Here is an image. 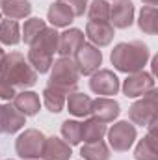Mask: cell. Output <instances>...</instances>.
<instances>
[{
    "label": "cell",
    "mask_w": 158,
    "mask_h": 160,
    "mask_svg": "<svg viewBox=\"0 0 158 160\" xmlns=\"http://www.w3.org/2000/svg\"><path fill=\"white\" fill-rule=\"evenodd\" d=\"M151 58V50L143 41H128V43H117L110 54V62L114 69L119 73H138L143 71Z\"/></svg>",
    "instance_id": "1"
},
{
    "label": "cell",
    "mask_w": 158,
    "mask_h": 160,
    "mask_svg": "<svg viewBox=\"0 0 158 160\" xmlns=\"http://www.w3.org/2000/svg\"><path fill=\"white\" fill-rule=\"evenodd\" d=\"M0 77L15 89H28L37 82V73L21 52L4 54L0 62Z\"/></svg>",
    "instance_id": "2"
},
{
    "label": "cell",
    "mask_w": 158,
    "mask_h": 160,
    "mask_svg": "<svg viewBox=\"0 0 158 160\" xmlns=\"http://www.w3.org/2000/svg\"><path fill=\"white\" fill-rule=\"evenodd\" d=\"M78 80H80V73H78V67H77L75 60L60 56L56 62H52L50 77H48V84L47 86L69 95V93L77 91Z\"/></svg>",
    "instance_id": "3"
},
{
    "label": "cell",
    "mask_w": 158,
    "mask_h": 160,
    "mask_svg": "<svg viewBox=\"0 0 158 160\" xmlns=\"http://www.w3.org/2000/svg\"><path fill=\"white\" fill-rule=\"evenodd\" d=\"M156 89H151L145 93L141 99H138L130 108H128V119L132 125L147 127L149 123L158 121V101H156Z\"/></svg>",
    "instance_id": "4"
},
{
    "label": "cell",
    "mask_w": 158,
    "mask_h": 160,
    "mask_svg": "<svg viewBox=\"0 0 158 160\" xmlns=\"http://www.w3.org/2000/svg\"><path fill=\"white\" fill-rule=\"evenodd\" d=\"M47 136L37 128H26L15 140V153L22 160H39Z\"/></svg>",
    "instance_id": "5"
},
{
    "label": "cell",
    "mask_w": 158,
    "mask_h": 160,
    "mask_svg": "<svg viewBox=\"0 0 158 160\" xmlns=\"http://www.w3.org/2000/svg\"><path fill=\"white\" fill-rule=\"evenodd\" d=\"M106 136H108L110 149H114L116 153H125L134 145L138 138V130L136 125H132L130 121H117L106 130Z\"/></svg>",
    "instance_id": "6"
},
{
    "label": "cell",
    "mask_w": 158,
    "mask_h": 160,
    "mask_svg": "<svg viewBox=\"0 0 158 160\" xmlns=\"http://www.w3.org/2000/svg\"><path fill=\"white\" fill-rule=\"evenodd\" d=\"M73 58L78 67V73L84 77H91L95 71L101 69V63H102V52L91 43H84Z\"/></svg>",
    "instance_id": "7"
},
{
    "label": "cell",
    "mask_w": 158,
    "mask_h": 160,
    "mask_svg": "<svg viewBox=\"0 0 158 160\" xmlns=\"http://www.w3.org/2000/svg\"><path fill=\"white\" fill-rule=\"evenodd\" d=\"M89 89L99 95V97H114L121 89V82L117 75L110 69H99L91 75L89 80Z\"/></svg>",
    "instance_id": "8"
},
{
    "label": "cell",
    "mask_w": 158,
    "mask_h": 160,
    "mask_svg": "<svg viewBox=\"0 0 158 160\" xmlns=\"http://www.w3.org/2000/svg\"><path fill=\"white\" fill-rule=\"evenodd\" d=\"M121 89H123L125 97H128V99L143 97L145 93L155 89V77L151 73H145V71L132 73V75H128L126 78L123 80Z\"/></svg>",
    "instance_id": "9"
},
{
    "label": "cell",
    "mask_w": 158,
    "mask_h": 160,
    "mask_svg": "<svg viewBox=\"0 0 158 160\" xmlns=\"http://www.w3.org/2000/svg\"><path fill=\"white\" fill-rule=\"evenodd\" d=\"M121 114V106L114 97H97L91 101L89 116L101 123H114Z\"/></svg>",
    "instance_id": "10"
},
{
    "label": "cell",
    "mask_w": 158,
    "mask_h": 160,
    "mask_svg": "<svg viewBox=\"0 0 158 160\" xmlns=\"http://www.w3.org/2000/svg\"><path fill=\"white\" fill-rule=\"evenodd\" d=\"M134 4L132 0H116L110 4V24L114 28H130L134 22Z\"/></svg>",
    "instance_id": "11"
},
{
    "label": "cell",
    "mask_w": 158,
    "mask_h": 160,
    "mask_svg": "<svg viewBox=\"0 0 158 160\" xmlns=\"http://www.w3.org/2000/svg\"><path fill=\"white\" fill-rule=\"evenodd\" d=\"M116 36V30L110 22H95V21H89L86 24V38L89 39L91 45H95L97 48L101 47H106L110 45L112 39Z\"/></svg>",
    "instance_id": "12"
},
{
    "label": "cell",
    "mask_w": 158,
    "mask_h": 160,
    "mask_svg": "<svg viewBox=\"0 0 158 160\" xmlns=\"http://www.w3.org/2000/svg\"><path fill=\"white\" fill-rule=\"evenodd\" d=\"M86 43V36L78 28H67L65 32L60 34V43H58V54L63 58H73L80 47Z\"/></svg>",
    "instance_id": "13"
},
{
    "label": "cell",
    "mask_w": 158,
    "mask_h": 160,
    "mask_svg": "<svg viewBox=\"0 0 158 160\" xmlns=\"http://www.w3.org/2000/svg\"><path fill=\"white\" fill-rule=\"evenodd\" d=\"M71 155H73L71 145L67 142H63L62 138L50 136V138L45 140L43 153H41V158L43 160H69Z\"/></svg>",
    "instance_id": "14"
},
{
    "label": "cell",
    "mask_w": 158,
    "mask_h": 160,
    "mask_svg": "<svg viewBox=\"0 0 158 160\" xmlns=\"http://www.w3.org/2000/svg\"><path fill=\"white\" fill-rule=\"evenodd\" d=\"M26 125V116H22L13 102L2 104V132L4 134H17Z\"/></svg>",
    "instance_id": "15"
},
{
    "label": "cell",
    "mask_w": 158,
    "mask_h": 160,
    "mask_svg": "<svg viewBox=\"0 0 158 160\" xmlns=\"http://www.w3.org/2000/svg\"><path fill=\"white\" fill-rule=\"evenodd\" d=\"M13 106L22 114V116H36L41 110V99L36 91H28V89H22L19 93H15L13 97Z\"/></svg>",
    "instance_id": "16"
},
{
    "label": "cell",
    "mask_w": 158,
    "mask_h": 160,
    "mask_svg": "<svg viewBox=\"0 0 158 160\" xmlns=\"http://www.w3.org/2000/svg\"><path fill=\"white\" fill-rule=\"evenodd\" d=\"M58 43H60V34H58V30L56 28H48V26H45L43 30H41V34L36 38V39L32 41V48H37L41 52H47V54H50V56H54L56 52H58Z\"/></svg>",
    "instance_id": "17"
},
{
    "label": "cell",
    "mask_w": 158,
    "mask_h": 160,
    "mask_svg": "<svg viewBox=\"0 0 158 160\" xmlns=\"http://www.w3.org/2000/svg\"><path fill=\"white\" fill-rule=\"evenodd\" d=\"M0 11L11 21L26 19L32 13L30 0H0Z\"/></svg>",
    "instance_id": "18"
},
{
    "label": "cell",
    "mask_w": 158,
    "mask_h": 160,
    "mask_svg": "<svg viewBox=\"0 0 158 160\" xmlns=\"http://www.w3.org/2000/svg\"><path fill=\"white\" fill-rule=\"evenodd\" d=\"M47 19L52 24V28H67L75 21V15H73V11L65 4H62V2L56 0L48 8V11H47Z\"/></svg>",
    "instance_id": "19"
},
{
    "label": "cell",
    "mask_w": 158,
    "mask_h": 160,
    "mask_svg": "<svg viewBox=\"0 0 158 160\" xmlns=\"http://www.w3.org/2000/svg\"><path fill=\"white\" fill-rule=\"evenodd\" d=\"M91 97L80 91H73L67 95L65 99V106L69 110V114H73L75 118H86L91 112Z\"/></svg>",
    "instance_id": "20"
},
{
    "label": "cell",
    "mask_w": 158,
    "mask_h": 160,
    "mask_svg": "<svg viewBox=\"0 0 158 160\" xmlns=\"http://www.w3.org/2000/svg\"><path fill=\"white\" fill-rule=\"evenodd\" d=\"M106 123H101L97 119H86L84 123H80V136L84 140V143H95L101 142L106 136Z\"/></svg>",
    "instance_id": "21"
},
{
    "label": "cell",
    "mask_w": 158,
    "mask_h": 160,
    "mask_svg": "<svg viewBox=\"0 0 158 160\" xmlns=\"http://www.w3.org/2000/svg\"><path fill=\"white\" fill-rule=\"evenodd\" d=\"M138 28L147 36L158 34V9L156 6H143L138 15Z\"/></svg>",
    "instance_id": "22"
},
{
    "label": "cell",
    "mask_w": 158,
    "mask_h": 160,
    "mask_svg": "<svg viewBox=\"0 0 158 160\" xmlns=\"http://www.w3.org/2000/svg\"><path fill=\"white\" fill-rule=\"evenodd\" d=\"M134 160H158L156 136L147 134L138 142V145L134 149Z\"/></svg>",
    "instance_id": "23"
},
{
    "label": "cell",
    "mask_w": 158,
    "mask_h": 160,
    "mask_svg": "<svg viewBox=\"0 0 158 160\" xmlns=\"http://www.w3.org/2000/svg\"><path fill=\"white\" fill-rule=\"evenodd\" d=\"M0 43L7 47H15L21 43V26L17 21L11 19L0 21Z\"/></svg>",
    "instance_id": "24"
},
{
    "label": "cell",
    "mask_w": 158,
    "mask_h": 160,
    "mask_svg": "<svg viewBox=\"0 0 158 160\" xmlns=\"http://www.w3.org/2000/svg\"><path fill=\"white\" fill-rule=\"evenodd\" d=\"M80 155H82V160H110L112 157L108 143H104L102 140L95 143H84L80 147Z\"/></svg>",
    "instance_id": "25"
},
{
    "label": "cell",
    "mask_w": 158,
    "mask_h": 160,
    "mask_svg": "<svg viewBox=\"0 0 158 160\" xmlns=\"http://www.w3.org/2000/svg\"><path fill=\"white\" fill-rule=\"evenodd\" d=\"M65 99H67V95L62 93V91H58V89H54V88L47 86L43 89V104L52 114H60L65 108Z\"/></svg>",
    "instance_id": "26"
},
{
    "label": "cell",
    "mask_w": 158,
    "mask_h": 160,
    "mask_svg": "<svg viewBox=\"0 0 158 160\" xmlns=\"http://www.w3.org/2000/svg\"><path fill=\"white\" fill-rule=\"evenodd\" d=\"M52 58H54V56H50V54H47V52H41L37 48H32V47H30L28 56H26V60H28V63L32 65V69H34L36 73H39V75H45V73L50 71V67H52Z\"/></svg>",
    "instance_id": "27"
},
{
    "label": "cell",
    "mask_w": 158,
    "mask_h": 160,
    "mask_svg": "<svg viewBox=\"0 0 158 160\" xmlns=\"http://www.w3.org/2000/svg\"><path fill=\"white\" fill-rule=\"evenodd\" d=\"M89 21L95 22H110V4L108 0H91L86 9Z\"/></svg>",
    "instance_id": "28"
},
{
    "label": "cell",
    "mask_w": 158,
    "mask_h": 160,
    "mask_svg": "<svg viewBox=\"0 0 158 160\" xmlns=\"http://www.w3.org/2000/svg\"><path fill=\"white\" fill-rule=\"evenodd\" d=\"M45 21L39 19V17H30L24 26H22V32H21V41H24L26 45H32V41L36 39L41 34V30L45 28Z\"/></svg>",
    "instance_id": "29"
},
{
    "label": "cell",
    "mask_w": 158,
    "mask_h": 160,
    "mask_svg": "<svg viewBox=\"0 0 158 160\" xmlns=\"http://www.w3.org/2000/svg\"><path fill=\"white\" fill-rule=\"evenodd\" d=\"M62 136H63V142H67L71 147L73 145H78L80 142H82V136H80V121L65 119L62 123Z\"/></svg>",
    "instance_id": "30"
},
{
    "label": "cell",
    "mask_w": 158,
    "mask_h": 160,
    "mask_svg": "<svg viewBox=\"0 0 158 160\" xmlns=\"http://www.w3.org/2000/svg\"><path fill=\"white\" fill-rule=\"evenodd\" d=\"M58 2H62V4H65L71 11H73V15L75 17H82L84 13H86V9H87V0H58Z\"/></svg>",
    "instance_id": "31"
},
{
    "label": "cell",
    "mask_w": 158,
    "mask_h": 160,
    "mask_svg": "<svg viewBox=\"0 0 158 160\" xmlns=\"http://www.w3.org/2000/svg\"><path fill=\"white\" fill-rule=\"evenodd\" d=\"M15 93H17V89H15L13 86H9L6 80L0 77V99L6 101V102H9V101H13Z\"/></svg>",
    "instance_id": "32"
},
{
    "label": "cell",
    "mask_w": 158,
    "mask_h": 160,
    "mask_svg": "<svg viewBox=\"0 0 158 160\" xmlns=\"http://www.w3.org/2000/svg\"><path fill=\"white\" fill-rule=\"evenodd\" d=\"M141 2H143L145 6H156L158 4V0H141Z\"/></svg>",
    "instance_id": "33"
},
{
    "label": "cell",
    "mask_w": 158,
    "mask_h": 160,
    "mask_svg": "<svg viewBox=\"0 0 158 160\" xmlns=\"http://www.w3.org/2000/svg\"><path fill=\"white\" fill-rule=\"evenodd\" d=\"M0 134H4L2 132V104H0Z\"/></svg>",
    "instance_id": "34"
},
{
    "label": "cell",
    "mask_w": 158,
    "mask_h": 160,
    "mask_svg": "<svg viewBox=\"0 0 158 160\" xmlns=\"http://www.w3.org/2000/svg\"><path fill=\"white\" fill-rule=\"evenodd\" d=\"M4 54H6V52H4V48L0 47V62H2V58H4Z\"/></svg>",
    "instance_id": "35"
},
{
    "label": "cell",
    "mask_w": 158,
    "mask_h": 160,
    "mask_svg": "<svg viewBox=\"0 0 158 160\" xmlns=\"http://www.w3.org/2000/svg\"><path fill=\"white\" fill-rule=\"evenodd\" d=\"M0 21H2V11H0Z\"/></svg>",
    "instance_id": "36"
},
{
    "label": "cell",
    "mask_w": 158,
    "mask_h": 160,
    "mask_svg": "<svg viewBox=\"0 0 158 160\" xmlns=\"http://www.w3.org/2000/svg\"><path fill=\"white\" fill-rule=\"evenodd\" d=\"M7 160H13V158H7Z\"/></svg>",
    "instance_id": "37"
}]
</instances>
